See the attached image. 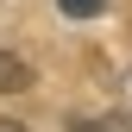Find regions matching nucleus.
Wrapping results in <instances>:
<instances>
[{
    "instance_id": "20e7f679",
    "label": "nucleus",
    "mask_w": 132,
    "mask_h": 132,
    "mask_svg": "<svg viewBox=\"0 0 132 132\" xmlns=\"http://www.w3.org/2000/svg\"><path fill=\"white\" fill-rule=\"evenodd\" d=\"M0 132H25V126H19V120H0Z\"/></svg>"
},
{
    "instance_id": "7ed1b4c3",
    "label": "nucleus",
    "mask_w": 132,
    "mask_h": 132,
    "mask_svg": "<svg viewBox=\"0 0 132 132\" xmlns=\"http://www.w3.org/2000/svg\"><path fill=\"white\" fill-rule=\"evenodd\" d=\"M57 6H63V13H69V19H94V13H101V6H107V0H57Z\"/></svg>"
},
{
    "instance_id": "f257e3e1",
    "label": "nucleus",
    "mask_w": 132,
    "mask_h": 132,
    "mask_svg": "<svg viewBox=\"0 0 132 132\" xmlns=\"http://www.w3.org/2000/svg\"><path fill=\"white\" fill-rule=\"evenodd\" d=\"M25 88H31V63L0 51V94H25Z\"/></svg>"
},
{
    "instance_id": "f03ea898",
    "label": "nucleus",
    "mask_w": 132,
    "mask_h": 132,
    "mask_svg": "<svg viewBox=\"0 0 132 132\" xmlns=\"http://www.w3.org/2000/svg\"><path fill=\"white\" fill-rule=\"evenodd\" d=\"M69 132H132V120H120V113H101V120H69Z\"/></svg>"
}]
</instances>
